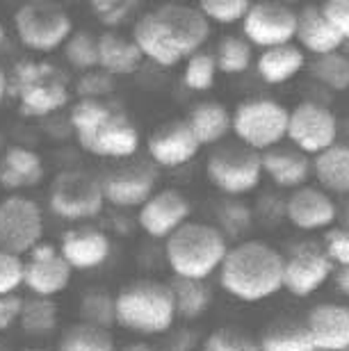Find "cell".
I'll return each mask as SVG.
<instances>
[{
  "label": "cell",
  "instance_id": "9f6ffc18",
  "mask_svg": "<svg viewBox=\"0 0 349 351\" xmlns=\"http://www.w3.org/2000/svg\"><path fill=\"white\" fill-rule=\"evenodd\" d=\"M0 351H5V349H3V347H0Z\"/></svg>",
  "mask_w": 349,
  "mask_h": 351
},
{
  "label": "cell",
  "instance_id": "8992f818",
  "mask_svg": "<svg viewBox=\"0 0 349 351\" xmlns=\"http://www.w3.org/2000/svg\"><path fill=\"white\" fill-rule=\"evenodd\" d=\"M14 27L21 44L37 53H51L73 34V21L60 3L27 0L14 14Z\"/></svg>",
  "mask_w": 349,
  "mask_h": 351
},
{
  "label": "cell",
  "instance_id": "4dcf8cb0",
  "mask_svg": "<svg viewBox=\"0 0 349 351\" xmlns=\"http://www.w3.org/2000/svg\"><path fill=\"white\" fill-rule=\"evenodd\" d=\"M169 287L173 294L176 315H180V317L197 319L208 311V306H210V287L206 285V280L176 276V280H173Z\"/></svg>",
  "mask_w": 349,
  "mask_h": 351
},
{
  "label": "cell",
  "instance_id": "f5cc1de1",
  "mask_svg": "<svg viewBox=\"0 0 349 351\" xmlns=\"http://www.w3.org/2000/svg\"><path fill=\"white\" fill-rule=\"evenodd\" d=\"M5 44V25H3V21H0V48H3Z\"/></svg>",
  "mask_w": 349,
  "mask_h": 351
},
{
  "label": "cell",
  "instance_id": "1f68e13d",
  "mask_svg": "<svg viewBox=\"0 0 349 351\" xmlns=\"http://www.w3.org/2000/svg\"><path fill=\"white\" fill-rule=\"evenodd\" d=\"M58 351H117V347L108 328L80 322L67 328L60 338Z\"/></svg>",
  "mask_w": 349,
  "mask_h": 351
},
{
  "label": "cell",
  "instance_id": "44dd1931",
  "mask_svg": "<svg viewBox=\"0 0 349 351\" xmlns=\"http://www.w3.org/2000/svg\"><path fill=\"white\" fill-rule=\"evenodd\" d=\"M60 254L71 269H94L110 256V237L99 228H71L62 235Z\"/></svg>",
  "mask_w": 349,
  "mask_h": 351
},
{
  "label": "cell",
  "instance_id": "b9f144b4",
  "mask_svg": "<svg viewBox=\"0 0 349 351\" xmlns=\"http://www.w3.org/2000/svg\"><path fill=\"white\" fill-rule=\"evenodd\" d=\"M89 5H92V12L99 16L101 23L108 27H117L119 23H123L132 10V3H128V0L125 3L123 0H94Z\"/></svg>",
  "mask_w": 349,
  "mask_h": 351
},
{
  "label": "cell",
  "instance_id": "484cf974",
  "mask_svg": "<svg viewBox=\"0 0 349 351\" xmlns=\"http://www.w3.org/2000/svg\"><path fill=\"white\" fill-rule=\"evenodd\" d=\"M44 176V162L32 149L12 146L0 158V185L5 189H23L37 185Z\"/></svg>",
  "mask_w": 349,
  "mask_h": 351
},
{
  "label": "cell",
  "instance_id": "f35d334b",
  "mask_svg": "<svg viewBox=\"0 0 349 351\" xmlns=\"http://www.w3.org/2000/svg\"><path fill=\"white\" fill-rule=\"evenodd\" d=\"M199 12L215 23H237L247 16L251 3L249 0H201L197 3Z\"/></svg>",
  "mask_w": 349,
  "mask_h": 351
},
{
  "label": "cell",
  "instance_id": "74e56055",
  "mask_svg": "<svg viewBox=\"0 0 349 351\" xmlns=\"http://www.w3.org/2000/svg\"><path fill=\"white\" fill-rule=\"evenodd\" d=\"M215 75H217V62L210 53H194L187 58L183 82L185 87L194 91H206L215 85Z\"/></svg>",
  "mask_w": 349,
  "mask_h": 351
},
{
  "label": "cell",
  "instance_id": "60d3db41",
  "mask_svg": "<svg viewBox=\"0 0 349 351\" xmlns=\"http://www.w3.org/2000/svg\"><path fill=\"white\" fill-rule=\"evenodd\" d=\"M25 263L21 256L0 251V294H14L19 285H23Z\"/></svg>",
  "mask_w": 349,
  "mask_h": 351
},
{
  "label": "cell",
  "instance_id": "4316f807",
  "mask_svg": "<svg viewBox=\"0 0 349 351\" xmlns=\"http://www.w3.org/2000/svg\"><path fill=\"white\" fill-rule=\"evenodd\" d=\"M261 351H317L306 322L278 317L263 331Z\"/></svg>",
  "mask_w": 349,
  "mask_h": 351
},
{
  "label": "cell",
  "instance_id": "c3c4849f",
  "mask_svg": "<svg viewBox=\"0 0 349 351\" xmlns=\"http://www.w3.org/2000/svg\"><path fill=\"white\" fill-rule=\"evenodd\" d=\"M336 283H338V290L349 297V267H340L338 274H336Z\"/></svg>",
  "mask_w": 349,
  "mask_h": 351
},
{
  "label": "cell",
  "instance_id": "52a82bcc",
  "mask_svg": "<svg viewBox=\"0 0 349 351\" xmlns=\"http://www.w3.org/2000/svg\"><path fill=\"white\" fill-rule=\"evenodd\" d=\"M288 114L290 110L272 98H251L237 105L231 114V128L244 146L254 151H269L288 132Z\"/></svg>",
  "mask_w": 349,
  "mask_h": 351
},
{
  "label": "cell",
  "instance_id": "ab89813d",
  "mask_svg": "<svg viewBox=\"0 0 349 351\" xmlns=\"http://www.w3.org/2000/svg\"><path fill=\"white\" fill-rule=\"evenodd\" d=\"M82 315H85V322H89V324L108 328L112 322H117L115 297H110V294L103 290L87 292L85 299H82Z\"/></svg>",
  "mask_w": 349,
  "mask_h": 351
},
{
  "label": "cell",
  "instance_id": "f546056e",
  "mask_svg": "<svg viewBox=\"0 0 349 351\" xmlns=\"http://www.w3.org/2000/svg\"><path fill=\"white\" fill-rule=\"evenodd\" d=\"M313 169L320 185L329 192H349V144H333L326 151L317 153L313 160Z\"/></svg>",
  "mask_w": 349,
  "mask_h": 351
},
{
  "label": "cell",
  "instance_id": "7dc6e473",
  "mask_svg": "<svg viewBox=\"0 0 349 351\" xmlns=\"http://www.w3.org/2000/svg\"><path fill=\"white\" fill-rule=\"evenodd\" d=\"M21 311H23V299L14 294H0V331L14 326L21 317Z\"/></svg>",
  "mask_w": 349,
  "mask_h": 351
},
{
  "label": "cell",
  "instance_id": "9a60e30c",
  "mask_svg": "<svg viewBox=\"0 0 349 351\" xmlns=\"http://www.w3.org/2000/svg\"><path fill=\"white\" fill-rule=\"evenodd\" d=\"M73 269L62 258L60 249L53 242H39L30 251V258L25 263L23 283L37 294V297H55L64 292L71 283Z\"/></svg>",
  "mask_w": 349,
  "mask_h": 351
},
{
  "label": "cell",
  "instance_id": "cb8c5ba5",
  "mask_svg": "<svg viewBox=\"0 0 349 351\" xmlns=\"http://www.w3.org/2000/svg\"><path fill=\"white\" fill-rule=\"evenodd\" d=\"M144 55L139 53L132 37L121 32H103L99 37V66L108 75H130L139 71Z\"/></svg>",
  "mask_w": 349,
  "mask_h": 351
},
{
  "label": "cell",
  "instance_id": "8fae6325",
  "mask_svg": "<svg viewBox=\"0 0 349 351\" xmlns=\"http://www.w3.org/2000/svg\"><path fill=\"white\" fill-rule=\"evenodd\" d=\"M331 274L333 263L317 242H299L283 256V287L295 297H309L320 290Z\"/></svg>",
  "mask_w": 349,
  "mask_h": 351
},
{
  "label": "cell",
  "instance_id": "2e32d148",
  "mask_svg": "<svg viewBox=\"0 0 349 351\" xmlns=\"http://www.w3.org/2000/svg\"><path fill=\"white\" fill-rule=\"evenodd\" d=\"M190 201L178 189H160L153 192L142 206H139V226L151 237H169L178 226H183L190 217Z\"/></svg>",
  "mask_w": 349,
  "mask_h": 351
},
{
  "label": "cell",
  "instance_id": "7c38bea8",
  "mask_svg": "<svg viewBox=\"0 0 349 351\" xmlns=\"http://www.w3.org/2000/svg\"><path fill=\"white\" fill-rule=\"evenodd\" d=\"M297 32V12L288 3L278 0H258L251 3L244 16V34L251 44L274 48L290 44Z\"/></svg>",
  "mask_w": 349,
  "mask_h": 351
},
{
  "label": "cell",
  "instance_id": "bcb514c9",
  "mask_svg": "<svg viewBox=\"0 0 349 351\" xmlns=\"http://www.w3.org/2000/svg\"><path fill=\"white\" fill-rule=\"evenodd\" d=\"M322 12L340 32V37L349 41V0H326L322 3Z\"/></svg>",
  "mask_w": 349,
  "mask_h": 351
},
{
  "label": "cell",
  "instance_id": "d6a6232c",
  "mask_svg": "<svg viewBox=\"0 0 349 351\" xmlns=\"http://www.w3.org/2000/svg\"><path fill=\"white\" fill-rule=\"evenodd\" d=\"M19 322L27 333H51L58 326V306L46 297L23 301V311H21Z\"/></svg>",
  "mask_w": 349,
  "mask_h": 351
},
{
  "label": "cell",
  "instance_id": "e0dca14e",
  "mask_svg": "<svg viewBox=\"0 0 349 351\" xmlns=\"http://www.w3.org/2000/svg\"><path fill=\"white\" fill-rule=\"evenodd\" d=\"M201 144L183 119L160 123L149 135V153L160 167H183L197 158Z\"/></svg>",
  "mask_w": 349,
  "mask_h": 351
},
{
  "label": "cell",
  "instance_id": "ee69618b",
  "mask_svg": "<svg viewBox=\"0 0 349 351\" xmlns=\"http://www.w3.org/2000/svg\"><path fill=\"white\" fill-rule=\"evenodd\" d=\"M219 221H221V226L226 228L228 235L237 237L242 230L249 228L251 213L247 206H242V203H228V206H224V210L219 213Z\"/></svg>",
  "mask_w": 349,
  "mask_h": 351
},
{
  "label": "cell",
  "instance_id": "8d00e7d4",
  "mask_svg": "<svg viewBox=\"0 0 349 351\" xmlns=\"http://www.w3.org/2000/svg\"><path fill=\"white\" fill-rule=\"evenodd\" d=\"M311 71L320 82L329 85L331 89H336V91L349 89V58L343 53L317 55Z\"/></svg>",
  "mask_w": 349,
  "mask_h": 351
},
{
  "label": "cell",
  "instance_id": "7402d4cb",
  "mask_svg": "<svg viewBox=\"0 0 349 351\" xmlns=\"http://www.w3.org/2000/svg\"><path fill=\"white\" fill-rule=\"evenodd\" d=\"M295 39L315 55L338 53L345 46V39L324 16L322 5H304L302 12H297Z\"/></svg>",
  "mask_w": 349,
  "mask_h": 351
},
{
  "label": "cell",
  "instance_id": "4fadbf2b",
  "mask_svg": "<svg viewBox=\"0 0 349 351\" xmlns=\"http://www.w3.org/2000/svg\"><path fill=\"white\" fill-rule=\"evenodd\" d=\"M338 123L329 108L313 101L299 103L288 114V132L290 142L297 146V151L306 153H322L329 146L336 144Z\"/></svg>",
  "mask_w": 349,
  "mask_h": 351
},
{
  "label": "cell",
  "instance_id": "d4e9b609",
  "mask_svg": "<svg viewBox=\"0 0 349 351\" xmlns=\"http://www.w3.org/2000/svg\"><path fill=\"white\" fill-rule=\"evenodd\" d=\"M261 158H263V173H267L278 187L295 189L302 187L306 178H309L311 162L302 151L274 146V149L265 151Z\"/></svg>",
  "mask_w": 349,
  "mask_h": 351
},
{
  "label": "cell",
  "instance_id": "d590c367",
  "mask_svg": "<svg viewBox=\"0 0 349 351\" xmlns=\"http://www.w3.org/2000/svg\"><path fill=\"white\" fill-rule=\"evenodd\" d=\"M204 351H261V342L240 326H219L206 338Z\"/></svg>",
  "mask_w": 349,
  "mask_h": 351
},
{
  "label": "cell",
  "instance_id": "5bb4252c",
  "mask_svg": "<svg viewBox=\"0 0 349 351\" xmlns=\"http://www.w3.org/2000/svg\"><path fill=\"white\" fill-rule=\"evenodd\" d=\"M153 14L163 23L165 32L169 34V39L180 51L183 60L199 53V48L206 44L208 34H210V21L199 12L197 5L163 3L153 10Z\"/></svg>",
  "mask_w": 349,
  "mask_h": 351
},
{
  "label": "cell",
  "instance_id": "ffe728a7",
  "mask_svg": "<svg viewBox=\"0 0 349 351\" xmlns=\"http://www.w3.org/2000/svg\"><path fill=\"white\" fill-rule=\"evenodd\" d=\"M306 326L317 351H345L349 347V306L320 304L311 308Z\"/></svg>",
  "mask_w": 349,
  "mask_h": 351
},
{
  "label": "cell",
  "instance_id": "5b68a950",
  "mask_svg": "<svg viewBox=\"0 0 349 351\" xmlns=\"http://www.w3.org/2000/svg\"><path fill=\"white\" fill-rule=\"evenodd\" d=\"M7 80H10L7 94L16 98L21 117H48L69 103L64 73L51 62L21 60L14 64Z\"/></svg>",
  "mask_w": 349,
  "mask_h": 351
},
{
  "label": "cell",
  "instance_id": "816d5d0a",
  "mask_svg": "<svg viewBox=\"0 0 349 351\" xmlns=\"http://www.w3.org/2000/svg\"><path fill=\"white\" fill-rule=\"evenodd\" d=\"M343 221H345V226L343 228H347L349 230V203L345 206V215H343Z\"/></svg>",
  "mask_w": 349,
  "mask_h": 351
},
{
  "label": "cell",
  "instance_id": "6f0895ef",
  "mask_svg": "<svg viewBox=\"0 0 349 351\" xmlns=\"http://www.w3.org/2000/svg\"><path fill=\"white\" fill-rule=\"evenodd\" d=\"M345 351H349V347H347V349H345Z\"/></svg>",
  "mask_w": 349,
  "mask_h": 351
},
{
  "label": "cell",
  "instance_id": "30bf717a",
  "mask_svg": "<svg viewBox=\"0 0 349 351\" xmlns=\"http://www.w3.org/2000/svg\"><path fill=\"white\" fill-rule=\"evenodd\" d=\"M51 210L62 219H92L103 210L101 182L85 171H62L55 176L48 196Z\"/></svg>",
  "mask_w": 349,
  "mask_h": 351
},
{
  "label": "cell",
  "instance_id": "f1b7e54d",
  "mask_svg": "<svg viewBox=\"0 0 349 351\" xmlns=\"http://www.w3.org/2000/svg\"><path fill=\"white\" fill-rule=\"evenodd\" d=\"M187 125H190V130L194 132V137H197L201 146L217 144L231 130V112L215 101L199 103L187 117Z\"/></svg>",
  "mask_w": 349,
  "mask_h": 351
},
{
  "label": "cell",
  "instance_id": "f907efd6",
  "mask_svg": "<svg viewBox=\"0 0 349 351\" xmlns=\"http://www.w3.org/2000/svg\"><path fill=\"white\" fill-rule=\"evenodd\" d=\"M121 351H156L151 345H146V342H132V345H125Z\"/></svg>",
  "mask_w": 349,
  "mask_h": 351
},
{
  "label": "cell",
  "instance_id": "11a10c76",
  "mask_svg": "<svg viewBox=\"0 0 349 351\" xmlns=\"http://www.w3.org/2000/svg\"><path fill=\"white\" fill-rule=\"evenodd\" d=\"M345 46H347V51H349V41H345Z\"/></svg>",
  "mask_w": 349,
  "mask_h": 351
},
{
  "label": "cell",
  "instance_id": "ba28073f",
  "mask_svg": "<svg viewBox=\"0 0 349 351\" xmlns=\"http://www.w3.org/2000/svg\"><path fill=\"white\" fill-rule=\"evenodd\" d=\"M44 215L37 201L12 194L0 201V251L23 256L41 242Z\"/></svg>",
  "mask_w": 349,
  "mask_h": 351
},
{
  "label": "cell",
  "instance_id": "db71d44e",
  "mask_svg": "<svg viewBox=\"0 0 349 351\" xmlns=\"http://www.w3.org/2000/svg\"><path fill=\"white\" fill-rule=\"evenodd\" d=\"M21 351H44V349H21Z\"/></svg>",
  "mask_w": 349,
  "mask_h": 351
},
{
  "label": "cell",
  "instance_id": "681fc988",
  "mask_svg": "<svg viewBox=\"0 0 349 351\" xmlns=\"http://www.w3.org/2000/svg\"><path fill=\"white\" fill-rule=\"evenodd\" d=\"M7 91H10V80H7V73L3 71V69H0V103L5 101Z\"/></svg>",
  "mask_w": 349,
  "mask_h": 351
},
{
  "label": "cell",
  "instance_id": "7bdbcfd3",
  "mask_svg": "<svg viewBox=\"0 0 349 351\" xmlns=\"http://www.w3.org/2000/svg\"><path fill=\"white\" fill-rule=\"evenodd\" d=\"M322 247L333 265L349 267V230L347 228H329L324 235Z\"/></svg>",
  "mask_w": 349,
  "mask_h": 351
},
{
  "label": "cell",
  "instance_id": "277c9868",
  "mask_svg": "<svg viewBox=\"0 0 349 351\" xmlns=\"http://www.w3.org/2000/svg\"><path fill=\"white\" fill-rule=\"evenodd\" d=\"M115 317L128 331L158 335L169 331L176 317L171 287L160 280L139 278L115 297Z\"/></svg>",
  "mask_w": 349,
  "mask_h": 351
},
{
  "label": "cell",
  "instance_id": "603a6c76",
  "mask_svg": "<svg viewBox=\"0 0 349 351\" xmlns=\"http://www.w3.org/2000/svg\"><path fill=\"white\" fill-rule=\"evenodd\" d=\"M132 41L137 44L139 53L144 58L153 60L160 66H176L183 55L173 41L169 39V34L165 32L163 23L158 21V16L151 12H144L142 16L135 21V27H132Z\"/></svg>",
  "mask_w": 349,
  "mask_h": 351
},
{
  "label": "cell",
  "instance_id": "836d02e7",
  "mask_svg": "<svg viewBox=\"0 0 349 351\" xmlns=\"http://www.w3.org/2000/svg\"><path fill=\"white\" fill-rule=\"evenodd\" d=\"M215 62H217V71L221 73H242L247 71L251 64V46L240 37H221L219 46H217V55H215Z\"/></svg>",
  "mask_w": 349,
  "mask_h": 351
},
{
  "label": "cell",
  "instance_id": "9c48e42d",
  "mask_svg": "<svg viewBox=\"0 0 349 351\" xmlns=\"http://www.w3.org/2000/svg\"><path fill=\"white\" fill-rule=\"evenodd\" d=\"M208 178L224 194H247L261 185L263 158L249 146H224L206 165Z\"/></svg>",
  "mask_w": 349,
  "mask_h": 351
},
{
  "label": "cell",
  "instance_id": "6da1fadb",
  "mask_svg": "<svg viewBox=\"0 0 349 351\" xmlns=\"http://www.w3.org/2000/svg\"><path fill=\"white\" fill-rule=\"evenodd\" d=\"M221 287L244 304L269 299L283 287V256L261 240H244L219 265Z\"/></svg>",
  "mask_w": 349,
  "mask_h": 351
},
{
  "label": "cell",
  "instance_id": "e575fe53",
  "mask_svg": "<svg viewBox=\"0 0 349 351\" xmlns=\"http://www.w3.org/2000/svg\"><path fill=\"white\" fill-rule=\"evenodd\" d=\"M64 53L69 64L80 69V71H94L99 66V37L92 32H73L67 39Z\"/></svg>",
  "mask_w": 349,
  "mask_h": 351
},
{
  "label": "cell",
  "instance_id": "7a4b0ae2",
  "mask_svg": "<svg viewBox=\"0 0 349 351\" xmlns=\"http://www.w3.org/2000/svg\"><path fill=\"white\" fill-rule=\"evenodd\" d=\"M75 139L96 158L125 160L139 149V132L106 98H80L69 114Z\"/></svg>",
  "mask_w": 349,
  "mask_h": 351
},
{
  "label": "cell",
  "instance_id": "d6986e66",
  "mask_svg": "<svg viewBox=\"0 0 349 351\" xmlns=\"http://www.w3.org/2000/svg\"><path fill=\"white\" fill-rule=\"evenodd\" d=\"M285 217L302 230H320L336 221V203L317 187H297L285 201Z\"/></svg>",
  "mask_w": 349,
  "mask_h": 351
},
{
  "label": "cell",
  "instance_id": "3957f363",
  "mask_svg": "<svg viewBox=\"0 0 349 351\" xmlns=\"http://www.w3.org/2000/svg\"><path fill=\"white\" fill-rule=\"evenodd\" d=\"M226 235L204 221H185L167 237L165 258L178 278L206 280L226 258Z\"/></svg>",
  "mask_w": 349,
  "mask_h": 351
},
{
  "label": "cell",
  "instance_id": "83f0119b",
  "mask_svg": "<svg viewBox=\"0 0 349 351\" xmlns=\"http://www.w3.org/2000/svg\"><path fill=\"white\" fill-rule=\"evenodd\" d=\"M304 62L306 58H304L302 48L295 44H283L274 48H265L256 62V66L265 82H269V85H281V82L292 80L302 71Z\"/></svg>",
  "mask_w": 349,
  "mask_h": 351
},
{
  "label": "cell",
  "instance_id": "f6af8a7d",
  "mask_svg": "<svg viewBox=\"0 0 349 351\" xmlns=\"http://www.w3.org/2000/svg\"><path fill=\"white\" fill-rule=\"evenodd\" d=\"M112 91V80L106 71H87L78 82L80 98H106Z\"/></svg>",
  "mask_w": 349,
  "mask_h": 351
},
{
  "label": "cell",
  "instance_id": "ac0fdd59",
  "mask_svg": "<svg viewBox=\"0 0 349 351\" xmlns=\"http://www.w3.org/2000/svg\"><path fill=\"white\" fill-rule=\"evenodd\" d=\"M103 199L117 208H139L153 194L156 171L146 165L121 167L101 182Z\"/></svg>",
  "mask_w": 349,
  "mask_h": 351
}]
</instances>
